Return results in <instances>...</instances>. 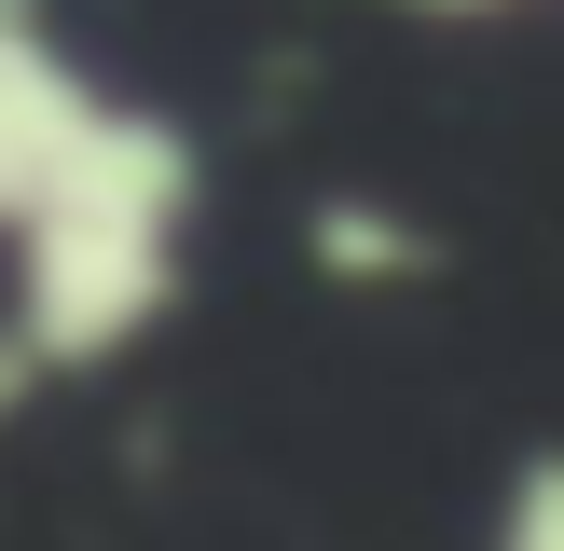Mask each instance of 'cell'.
Masks as SVG:
<instances>
[{
	"instance_id": "1",
	"label": "cell",
	"mask_w": 564,
	"mask_h": 551,
	"mask_svg": "<svg viewBox=\"0 0 564 551\" xmlns=\"http://www.w3.org/2000/svg\"><path fill=\"white\" fill-rule=\"evenodd\" d=\"M193 235H207V152H193V125L165 97H110V125L69 165V193L0 248V317L28 331V358L55 386H97L180 317Z\"/></svg>"
},
{
	"instance_id": "2",
	"label": "cell",
	"mask_w": 564,
	"mask_h": 551,
	"mask_svg": "<svg viewBox=\"0 0 564 551\" xmlns=\"http://www.w3.org/2000/svg\"><path fill=\"white\" fill-rule=\"evenodd\" d=\"M124 83L83 69V42L55 28V0H0V248L69 193V165L97 152Z\"/></svg>"
},
{
	"instance_id": "3",
	"label": "cell",
	"mask_w": 564,
	"mask_h": 551,
	"mask_svg": "<svg viewBox=\"0 0 564 551\" xmlns=\"http://www.w3.org/2000/svg\"><path fill=\"white\" fill-rule=\"evenodd\" d=\"M303 276L317 290H358V303L427 290L441 276V220L400 207V193H372V180H330V193H303Z\"/></svg>"
},
{
	"instance_id": "4",
	"label": "cell",
	"mask_w": 564,
	"mask_h": 551,
	"mask_svg": "<svg viewBox=\"0 0 564 551\" xmlns=\"http://www.w3.org/2000/svg\"><path fill=\"white\" fill-rule=\"evenodd\" d=\"M482 551H564V441L510 455V483H496V523H482Z\"/></svg>"
},
{
	"instance_id": "5",
	"label": "cell",
	"mask_w": 564,
	"mask_h": 551,
	"mask_svg": "<svg viewBox=\"0 0 564 551\" xmlns=\"http://www.w3.org/2000/svg\"><path fill=\"white\" fill-rule=\"evenodd\" d=\"M400 28H510V14H551V0H372Z\"/></svg>"
},
{
	"instance_id": "6",
	"label": "cell",
	"mask_w": 564,
	"mask_h": 551,
	"mask_svg": "<svg viewBox=\"0 0 564 551\" xmlns=\"http://www.w3.org/2000/svg\"><path fill=\"white\" fill-rule=\"evenodd\" d=\"M28 400H55V372L28 358V331L0 317V428H28Z\"/></svg>"
}]
</instances>
